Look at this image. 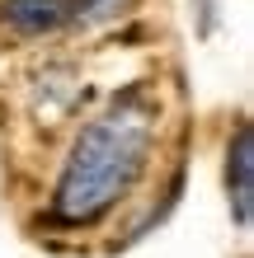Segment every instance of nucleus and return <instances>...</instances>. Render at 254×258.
I'll return each mask as SVG.
<instances>
[{
	"instance_id": "obj_1",
	"label": "nucleus",
	"mask_w": 254,
	"mask_h": 258,
	"mask_svg": "<svg viewBox=\"0 0 254 258\" xmlns=\"http://www.w3.org/2000/svg\"><path fill=\"white\" fill-rule=\"evenodd\" d=\"M160 103L151 89H127L76 132L52 188V211L62 225H94L132 192L156 150Z\"/></svg>"
},
{
	"instance_id": "obj_2",
	"label": "nucleus",
	"mask_w": 254,
	"mask_h": 258,
	"mask_svg": "<svg viewBox=\"0 0 254 258\" xmlns=\"http://www.w3.org/2000/svg\"><path fill=\"white\" fill-rule=\"evenodd\" d=\"M71 24V0H0V28L14 38H47Z\"/></svg>"
},
{
	"instance_id": "obj_3",
	"label": "nucleus",
	"mask_w": 254,
	"mask_h": 258,
	"mask_svg": "<svg viewBox=\"0 0 254 258\" xmlns=\"http://www.w3.org/2000/svg\"><path fill=\"white\" fill-rule=\"evenodd\" d=\"M132 0H71V24H109L127 14Z\"/></svg>"
},
{
	"instance_id": "obj_4",
	"label": "nucleus",
	"mask_w": 254,
	"mask_h": 258,
	"mask_svg": "<svg viewBox=\"0 0 254 258\" xmlns=\"http://www.w3.org/2000/svg\"><path fill=\"white\" fill-rule=\"evenodd\" d=\"M235 202H240V221L249 216V127L235 136Z\"/></svg>"
}]
</instances>
